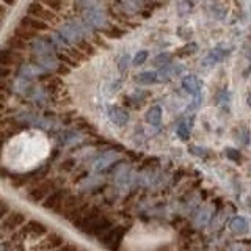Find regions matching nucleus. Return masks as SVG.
<instances>
[{"label": "nucleus", "instance_id": "nucleus-1", "mask_svg": "<svg viewBox=\"0 0 251 251\" xmlns=\"http://www.w3.org/2000/svg\"><path fill=\"white\" fill-rule=\"evenodd\" d=\"M50 151V143L41 130H25L13 137L2 151V163L13 171L36 168Z\"/></svg>", "mask_w": 251, "mask_h": 251}, {"label": "nucleus", "instance_id": "nucleus-2", "mask_svg": "<svg viewBox=\"0 0 251 251\" xmlns=\"http://www.w3.org/2000/svg\"><path fill=\"white\" fill-rule=\"evenodd\" d=\"M57 31L71 46H78L93 33V28L86 25L82 19L73 18V19H68L66 22H63Z\"/></svg>", "mask_w": 251, "mask_h": 251}, {"label": "nucleus", "instance_id": "nucleus-3", "mask_svg": "<svg viewBox=\"0 0 251 251\" xmlns=\"http://www.w3.org/2000/svg\"><path fill=\"white\" fill-rule=\"evenodd\" d=\"M82 21L91 28H107L108 25V19L104 6L99 8H91V10H86L82 14Z\"/></svg>", "mask_w": 251, "mask_h": 251}, {"label": "nucleus", "instance_id": "nucleus-4", "mask_svg": "<svg viewBox=\"0 0 251 251\" xmlns=\"http://www.w3.org/2000/svg\"><path fill=\"white\" fill-rule=\"evenodd\" d=\"M28 16H33V18L36 19H41L44 22H53L55 19H57V13H53L52 10H49L47 6H44L43 3L39 2H31L27 5V10H25Z\"/></svg>", "mask_w": 251, "mask_h": 251}, {"label": "nucleus", "instance_id": "nucleus-5", "mask_svg": "<svg viewBox=\"0 0 251 251\" xmlns=\"http://www.w3.org/2000/svg\"><path fill=\"white\" fill-rule=\"evenodd\" d=\"M28 47H30V52L33 53V57H44V55L57 53L52 43L49 41V38H43V36L35 38L33 41L28 44Z\"/></svg>", "mask_w": 251, "mask_h": 251}, {"label": "nucleus", "instance_id": "nucleus-6", "mask_svg": "<svg viewBox=\"0 0 251 251\" xmlns=\"http://www.w3.org/2000/svg\"><path fill=\"white\" fill-rule=\"evenodd\" d=\"M229 52H231V49L227 46H225V44H218L217 47H214L209 53H207V57L204 58V66H214V65H217V63H220V61H223L227 55H229Z\"/></svg>", "mask_w": 251, "mask_h": 251}, {"label": "nucleus", "instance_id": "nucleus-7", "mask_svg": "<svg viewBox=\"0 0 251 251\" xmlns=\"http://www.w3.org/2000/svg\"><path fill=\"white\" fill-rule=\"evenodd\" d=\"M22 53L21 52H16L10 47L6 49H0V66H5V68H11V66H18L22 63Z\"/></svg>", "mask_w": 251, "mask_h": 251}, {"label": "nucleus", "instance_id": "nucleus-8", "mask_svg": "<svg viewBox=\"0 0 251 251\" xmlns=\"http://www.w3.org/2000/svg\"><path fill=\"white\" fill-rule=\"evenodd\" d=\"M107 118L115 126H118V127H124V126L129 123V113H127V110H124L121 107H115V105L107 108Z\"/></svg>", "mask_w": 251, "mask_h": 251}, {"label": "nucleus", "instance_id": "nucleus-9", "mask_svg": "<svg viewBox=\"0 0 251 251\" xmlns=\"http://www.w3.org/2000/svg\"><path fill=\"white\" fill-rule=\"evenodd\" d=\"M46 74V71L43 68H39L36 63H24L19 66L18 75L21 78H27V80H33L35 77H41Z\"/></svg>", "mask_w": 251, "mask_h": 251}, {"label": "nucleus", "instance_id": "nucleus-10", "mask_svg": "<svg viewBox=\"0 0 251 251\" xmlns=\"http://www.w3.org/2000/svg\"><path fill=\"white\" fill-rule=\"evenodd\" d=\"M35 63L39 68H43L46 73H49V71H58L61 66V61L57 53L44 55V57H35Z\"/></svg>", "mask_w": 251, "mask_h": 251}, {"label": "nucleus", "instance_id": "nucleus-11", "mask_svg": "<svg viewBox=\"0 0 251 251\" xmlns=\"http://www.w3.org/2000/svg\"><path fill=\"white\" fill-rule=\"evenodd\" d=\"M182 88L187 91L193 94L195 98H201V88H202V83L198 77L195 75H185L182 78Z\"/></svg>", "mask_w": 251, "mask_h": 251}, {"label": "nucleus", "instance_id": "nucleus-12", "mask_svg": "<svg viewBox=\"0 0 251 251\" xmlns=\"http://www.w3.org/2000/svg\"><path fill=\"white\" fill-rule=\"evenodd\" d=\"M19 25H24V27H28L31 30L38 31V33H41V31H47L49 30V25H47V22L41 21V19H36L33 16H22V19L19 22Z\"/></svg>", "mask_w": 251, "mask_h": 251}, {"label": "nucleus", "instance_id": "nucleus-13", "mask_svg": "<svg viewBox=\"0 0 251 251\" xmlns=\"http://www.w3.org/2000/svg\"><path fill=\"white\" fill-rule=\"evenodd\" d=\"M182 69L184 66H180V65H171V63H168L167 66H163L160 68V71L157 73V80H168V78L171 77H175V75H179L180 73H182Z\"/></svg>", "mask_w": 251, "mask_h": 251}, {"label": "nucleus", "instance_id": "nucleus-14", "mask_svg": "<svg viewBox=\"0 0 251 251\" xmlns=\"http://www.w3.org/2000/svg\"><path fill=\"white\" fill-rule=\"evenodd\" d=\"M13 36L21 38L22 41H25V43H31L35 38H38V31L31 30L28 27H24V25H18L13 28Z\"/></svg>", "mask_w": 251, "mask_h": 251}, {"label": "nucleus", "instance_id": "nucleus-15", "mask_svg": "<svg viewBox=\"0 0 251 251\" xmlns=\"http://www.w3.org/2000/svg\"><path fill=\"white\" fill-rule=\"evenodd\" d=\"M58 140L61 141L63 145L71 146V145L78 143V141L82 140V135L77 130H63L60 135H58Z\"/></svg>", "mask_w": 251, "mask_h": 251}, {"label": "nucleus", "instance_id": "nucleus-16", "mask_svg": "<svg viewBox=\"0 0 251 251\" xmlns=\"http://www.w3.org/2000/svg\"><path fill=\"white\" fill-rule=\"evenodd\" d=\"M145 120H146L148 124H151V126H160V123H162V108L159 105L151 107L146 112Z\"/></svg>", "mask_w": 251, "mask_h": 251}, {"label": "nucleus", "instance_id": "nucleus-17", "mask_svg": "<svg viewBox=\"0 0 251 251\" xmlns=\"http://www.w3.org/2000/svg\"><path fill=\"white\" fill-rule=\"evenodd\" d=\"M118 159V155L115 152H107L104 155H100L99 159L94 162V171H102L104 168H107L110 163H113L115 160Z\"/></svg>", "mask_w": 251, "mask_h": 251}, {"label": "nucleus", "instance_id": "nucleus-18", "mask_svg": "<svg viewBox=\"0 0 251 251\" xmlns=\"http://www.w3.org/2000/svg\"><path fill=\"white\" fill-rule=\"evenodd\" d=\"M102 6L100 0H74V8L77 13H83L86 10H91V8H99Z\"/></svg>", "mask_w": 251, "mask_h": 251}, {"label": "nucleus", "instance_id": "nucleus-19", "mask_svg": "<svg viewBox=\"0 0 251 251\" xmlns=\"http://www.w3.org/2000/svg\"><path fill=\"white\" fill-rule=\"evenodd\" d=\"M118 3L127 14H135L141 10V0H118Z\"/></svg>", "mask_w": 251, "mask_h": 251}, {"label": "nucleus", "instance_id": "nucleus-20", "mask_svg": "<svg viewBox=\"0 0 251 251\" xmlns=\"http://www.w3.org/2000/svg\"><path fill=\"white\" fill-rule=\"evenodd\" d=\"M116 184L120 185V187H126V185H129L130 184V170L127 167H121V168H118L116 171Z\"/></svg>", "mask_w": 251, "mask_h": 251}, {"label": "nucleus", "instance_id": "nucleus-21", "mask_svg": "<svg viewBox=\"0 0 251 251\" xmlns=\"http://www.w3.org/2000/svg\"><path fill=\"white\" fill-rule=\"evenodd\" d=\"M6 44H8V47H10V49H13V50H16V52H24V50H27V49H28V43L22 41L21 38H16V36H13V35L6 39Z\"/></svg>", "mask_w": 251, "mask_h": 251}, {"label": "nucleus", "instance_id": "nucleus-22", "mask_svg": "<svg viewBox=\"0 0 251 251\" xmlns=\"http://www.w3.org/2000/svg\"><path fill=\"white\" fill-rule=\"evenodd\" d=\"M231 229L234 231V232H239V234H242V232H247L248 231V222L243 217H240V215H237V217H234L232 220H231Z\"/></svg>", "mask_w": 251, "mask_h": 251}, {"label": "nucleus", "instance_id": "nucleus-23", "mask_svg": "<svg viewBox=\"0 0 251 251\" xmlns=\"http://www.w3.org/2000/svg\"><path fill=\"white\" fill-rule=\"evenodd\" d=\"M135 80L140 85H151V83H155L157 82V73H154V71H145V73H140L137 75Z\"/></svg>", "mask_w": 251, "mask_h": 251}, {"label": "nucleus", "instance_id": "nucleus-24", "mask_svg": "<svg viewBox=\"0 0 251 251\" xmlns=\"http://www.w3.org/2000/svg\"><path fill=\"white\" fill-rule=\"evenodd\" d=\"M35 2L43 3L53 13H61L63 8H65V2H63V0H35Z\"/></svg>", "mask_w": 251, "mask_h": 251}, {"label": "nucleus", "instance_id": "nucleus-25", "mask_svg": "<svg viewBox=\"0 0 251 251\" xmlns=\"http://www.w3.org/2000/svg\"><path fill=\"white\" fill-rule=\"evenodd\" d=\"M190 130H192V120L182 121V123L179 124V127H177V135H179L180 138L187 140L188 137H190Z\"/></svg>", "mask_w": 251, "mask_h": 251}, {"label": "nucleus", "instance_id": "nucleus-26", "mask_svg": "<svg viewBox=\"0 0 251 251\" xmlns=\"http://www.w3.org/2000/svg\"><path fill=\"white\" fill-rule=\"evenodd\" d=\"M148 60V52L146 50H140L135 53V57H133L132 63H133V66H141L143 63H146Z\"/></svg>", "mask_w": 251, "mask_h": 251}, {"label": "nucleus", "instance_id": "nucleus-27", "mask_svg": "<svg viewBox=\"0 0 251 251\" xmlns=\"http://www.w3.org/2000/svg\"><path fill=\"white\" fill-rule=\"evenodd\" d=\"M168 61H170V55L168 53H160V55H157V57L154 58V65L163 68V66L168 65Z\"/></svg>", "mask_w": 251, "mask_h": 251}, {"label": "nucleus", "instance_id": "nucleus-28", "mask_svg": "<svg viewBox=\"0 0 251 251\" xmlns=\"http://www.w3.org/2000/svg\"><path fill=\"white\" fill-rule=\"evenodd\" d=\"M129 63H130L129 55L127 53L123 55V57L120 58V61H118V69H120V73H124V71L129 68Z\"/></svg>", "mask_w": 251, "mask_h": 251}, {"label": "nucleus", "instance_id": "nucleus-29", "mask_svg": "<svg viewBox=\"0 0 251 251\" xmlns=\"http://www.w3.org/2000/svg\"><path fill=\"white\" fill-rule=\"evenodd\" d=\"M11 75V69L10 68H5V66H0V78H8Z\"/></svg>", "mask_w": 251, "mask_h": 251}, {"label": "nucleus", "instance_id": "nucleus-30", "mask_svg": "<svg viewBox=\"0 0 251 251\" xmlns=\"http://www.w3.org/2000/svg\"><path fill=\"white\" fill-rule=\"evenodd\" d=\"M193 50H196V44H188V46H185L184 49H182V53L190 55V53H193Z\"/></svg>", "mask_w": 251, "mask_h": 251}, {"label": "nucleus", "instance_id": "nucleus-31", "mask_svg": "<svg viewBox=\"0 0 251 251\" xmlns=\"http://www.w3.org/2000/svg\"><path fill=\"white\" fill-rule=\"evenodd\" d=\"M105 33H107L108 36H121V35H123V31H121V30H107Z\"/></svg>", "mask_w": 251, "mask_h": 251}, {"label": "nucleus", "instance_id": "nucleus-32", "mask_svg": "<svg viewBox=\"0 0 251 251\" xmlns=\"http://www.w3.org/2000/svg\"><path fill=\"white\" fill-rule=\"evenodd\" d=\"M0 91H2V93H8V83L3 80V78H0Z\"/></svg>", "mask_w": 251, "mask_h": 251}, {"label": "nucleus", "instance_id": "nucleus-33", "mask_svg": "<svg viewBox=\"0 0 251 251\" xmlns=\"http://www.w3.org/2000/svg\"><path fill=\"white\" fill-rule=\"evenodd\" d=\"M0 2H3L5 5H14L16 0H0Z\"/></svg>", "mask_w": 251, "mask_h": 251}, {"label": "nucleus", "instance_id": "nucleus-34", "mask_svg": "<svg viewBox=\"0 0 251 251\" xmlns=\"http://www.w3.org/2000/svg\"><path fill=\"white\" fill-rule=\"evenodd\" d=\"M5 13H6V8H5L3 5H0V16L5 14Z\"/></svg>", "mask_w": 251, "mask_h": 251}, {"label": "nucleus", "instance_id": "nucleus-35", "mask_svg": "<svg viewBox=\"0 0 251 251\" xmlns=\"http://www.w3.org/2000/svg\"><path fill=\"white\" fill-rule=\"evenodd\" d=\"M5 99H6V93H2V91H0V102L5 100Z\"/></svg>", "mask_w": 251, "mask_h": 251}, {"label": "nucleus", "instance_id": "nucleus-36", "mask_svg": "<svg viewBox=\"0 0 251 251\" xmlns=\"http://www.w3.org/2000/svg\"><path fill=\"white\" fill-rule=\"evenodd\" d=\"M247 104H248V105H250V108H251V94H250L248 99H247Z\"/></svg>", "mask_w": 251, "mask_h": 251}, {"label": "nucleus", "instance_id": "nucleus-37", "mask_svg": "<svg viewBox=\"0 0 251 251\" xmlns=\"http://www.w3.org/2000/svg\"><path fill=\"white\" fill-rule=\"evenodd\" d=\"M0 24H2V21H0Z\"/></svg>", "mask_w": 251, "mask_h": 251}]
</instances>
